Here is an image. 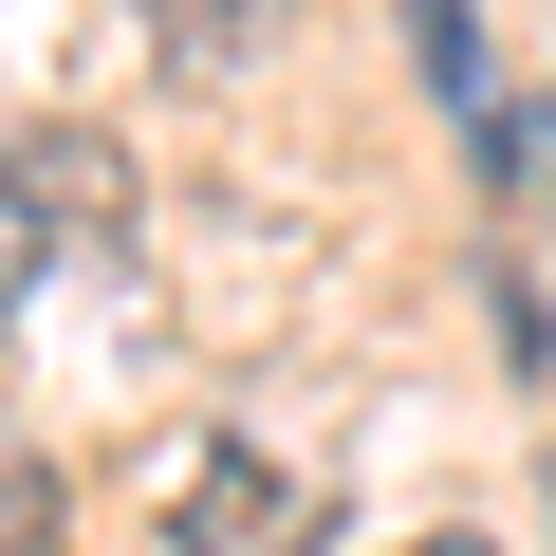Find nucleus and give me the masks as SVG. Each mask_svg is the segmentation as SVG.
Segmentation results:
<instances>
[{"instance_id": "nucleus-5", "label": "nucleus", "mask_w": 556, "mask_h": 556, "mask_svg": "<svg viewBox=\"0 0 556 556\" xmlns=\"http://www.w3.org/2000/svg\"><path fill=\"white\" fill-rule=\"evenodd\" d=\"M0 556H56V464L0 445Z\"/></svg>"}, {"instance_id": "nucleus-6", "label": "nucleus", "mask_w": 556, "mask_h": 556, "mask_svg": "<svg viewBox=\"0 0 556 556\" xmlns=\"http://www.w3.org/2000/svg\"><path fill=\"white\" fill-rule=\"evenodd\" d=\"M38 298V204H20V149H0V316Z\"/></svg>"}, {"instance_id": "nucleus-8", "label": "nucleus", "mask_w": 556, "mask_h": 556, "mask_svg": "<svg viewBox=\"0 0 556 556\" xmlns=\"http://www.w3.org/2000/svg\"><path fill=\"white\" fill-rule=\"evenodd\" d=\"M538 186H556V93H538Z\"/></svg>"}, {"instance_id": "nucleus-4", "label": "nucleus", "mask_w": 556, "mask_h": 556, "mask_svg": "<svg viewBox=\"0 0 556 556\" xmlns=\"http://www.w3.org/2000/svg\"><path fill=\"white\" fill-rule=\"evenodd\" d=\"M408 56H427V93L482 112V38H464V0H408Z\"/></svg>"}, {"instance_id": "nucleus-2", "label": "nucleus", "mask_w": 556, "mask_h": 556, "mask_svg": "<svg viewBox=\"0 0 556 556\" xmlns=\"http://www.w3.org/2000/svg\"><path fill=\"white\" fill-rule=\"evenodd\" d=\"M149 38H167V75H260L298 38V0H149Z\"/></svg>"}, {"instance_id": "nucleus-1", "label": "nucleus", "mask_w": 556, "mask_h": 556, "mask_svg": "<svg viewBox=\"0 0 556 556\" xmlns=\"http://www.w3.org/2000/svg\"><path fill=\"white\" fill-rule=\"evenodd\" d=\"M167 538H186V556H316V464L186 445V464H167Z\"/></svg>"}, {"instance_id": "nucleus-7", "label": "nucleus", "mask_w": 556, "mask_h": 556, "mask_svg": "<svg viewBox=\"0 0 556 556\" xmlns=\"http://www.w3.org/2000/svg\"><path fill=\"white\" fill-rule=\"evenodd\" d=\"M408 556H501V538H464V519H445V538H408Z\"/></svg>"}, {"instance_id": "nucleus-3", "label": "nucleus", "mask_w": 556, "mask_h": 556, "mask_svg": "<svg viewBox=\"0 0 556 556\" xmlns=\"http://www.w3.org/2000/svg\"><path fill=\"white\" fill-rule=\"evenodd\" d=\"M20 204H38V241H112V223H130L93 130H38V149H20Z\"/></svg>"}]
</instances>
